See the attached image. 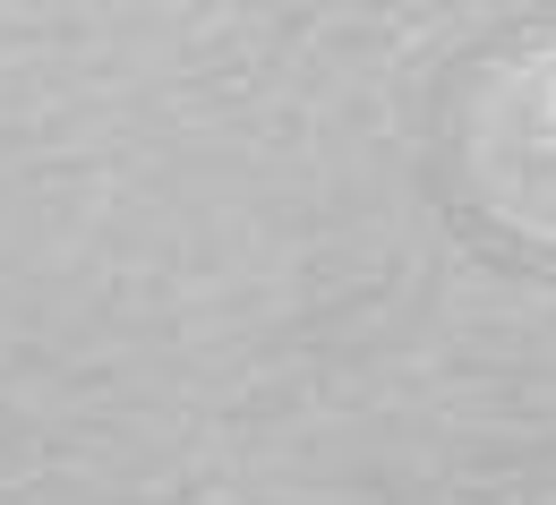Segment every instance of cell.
Segmentation results:
<instances>
[]
</instances>
